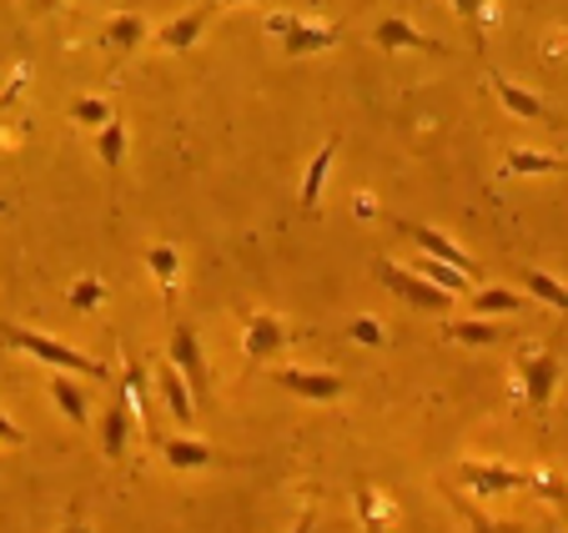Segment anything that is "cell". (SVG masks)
Wrapping results in <instances>:
<instances>
[{"label":"cell","instance_id":"obj_19","mask_svg":"<svg viewBox=\"0 0 568 533\" xmlns=\"http://www.w3.org/2000/svg\"><path fill=\"white\" fill-rule=\"evenodd\" d=\"M528 298L524 292H508V288H478L473 292V312H478L483 322L488 318H514V312H524Z\"/></svg>","mask_w":568,"mask_h":533},{"label":"cell","instance_id":"obj_12","mask_svg":"<svg viewBox=\"0 0 568 533\" xmlns=\"http://www.w3.org/2000/svg\"><path fill=\"white\" fill-rule=\"evenodd\" d=\"M131 428H136V413H131V398L116 393L106 408V418H101V453H106L111 463L126 459V443H131Z\"/></svg>","mask_w":568,"mask_h":533},{"label":"cell","instance_id":"obj_14","mask_svg":"<svg viewBox=\"0 0 568 533\" xmlns=\"http://www.w3.org/2000/svg\"><path fill=\"white\" fill-rule=\"evenodd\" d=\"M156 398L166 403V413L176 418V423H192L196 418V398H192V388H186V378L176 373L166 358L156 363Z\"/></svg>","mask_w":568,"mask_h":533},{"label":"cell","instance_id":"obj_30","mask_svg":"<svg viewBox=\"0 0 568 533\" xmlns=\"http://www.w3.org/2000/svg\"><path fill=\"white\" fill-rule=\"evenodd\" d=\"M353 338L367 342V348H377V342H383V322H377V318H357L353 322Z\"/></svg>","mask_w":568,"mask_h":533},{"label":"cell","instance_id":"obj_17","mask_svg":"<svg viewBox=\"0 0 568 533\" xmlns=\"http://www.w3.org/2000/svg\"><path fill=\"white\" fill-rule=\"evenodd\" d=\"M333 161H337V137H327V147H317V157H312L307 171H302V207H307V212L322 202V187H327Z\"/></svg>","mask_w":568,"mask_h":533},{"label":"cell","instance_id":"obj_33","mask_svg":"<svg viewBox=\"0 0 568 533\" xmlns=\"http://www.w3.org/2000/svg\"><path fill=\"white\" fill-rule=\"evenodd\" d=\"M61 533H91V523L87 519H75V513H71V519H65V529Z\"/></svg>","mask_w":568,"mask_h":533},{"label":"cell","instance_id":"obj_10","mask_svg":"<svg viewBox=\"0 0 568 533\" xmlns=\"http://www.w3.org/2000/svg\"><path fill=\"white\" fill-rule=\"evenodd\" d=\"M272 383L292 398H307V403H333V398H343V388H347L337 373H312V368H277Z\"/></svg>","mask_w":568,"mask_h":533},{"label":"cell","instance_id":"obj_8","mask_svg":"<svg viewBox=\"0 0 568 533\" xmlns=\"http://www.w3.org/2000/svg\"><path fill=\"white\" fill-rule=\"evenodd\" d=\"M373 46L377 51H428V56H448V46L433 41L428 31H418L413 21H403V16H383V21L373 26Z\"/></svg>","mask_w":568,"mask_h":533},{"label":"cell","instance_id":"obj_18","mask_svg":"<svg viewBox=\"0 0 568 533\" xmlns=\"http://www.w3.org/2000/svg\"><path fill=\"white\" fill-rule=\"evenodd\" d=\"M51 403L61 408V413L71 418V423H81V428L91 423V398H87V388L75 383V378H65V373H55V378H51Z\"/></svg>","mask_w":568,"mask_h":533},{"label":"cell","instance_id":"obj_11","mask_svg":"<svg viewBox=\"0 0 568 533\" xmlns=\"http://www.w3.org/2000/svg\"><path fill=\"white\" fill-rule=\"evenodd\" d=\"M161 459H166V469L176 473H192V469H236L242 459H226V453H216L212 443H196V438H161Z\"/></svg>","mask_w":568,"mask_h":533},{"label":"cell","instance_id":"obj_3","mask_svg":"<svg viewBox=\"0 0 568 533\" xmlns=\"http://www.w3.org/2000/svg\"><path fill=\"white\" fill-rule=\"evenodd\" d=\"M558 378H564V352L558 348H538V352H524L518 358V393L534 413H548L558 393Z\"/></svg>","mask_w":568,"mask_h":533},{"label":"cell","instance_id":"obj_23","mask_svg":"<svg viewBox=\"0 0 568 533\" xmlns=\"http://www.w3.org/2000/svg\"><path fill=\"white\" fill-rule=\"evenodd\" d=\"M141 36H146V16L126 11L101 31V46H106V51H131V46H141Z\"/></svg>","mask_w":568,"mask_h":533},{"label":"cell","instance_id":"obj_1","mask_svg":"<svg viewBox=\"0 0 568 533\" xmlns=\"http://www.w3.org/2000/svg\"><path fill=\"white\" fill-rule=\"evenodd\" d=\"M0 342H6V348L31 352L36 363L55 368V373H65V378H97V383H106L111 378L106 363H97V358H87V352H75V348H65V342L45 338V332L21 328V322H0Z\"/></svg>","mask_w":568,"mask_h":533},{"label":"cell","instance_id":"obj_27","mask_svg":"<svg viewBox=\"0 0 568 533\" xmlns=\"http://www.w3.org/2000/svg\"><path fill=\"white\" fill-rule=\"evenodd\" d=\"M71 121H75V127H97V131H106L111 121H116V111H111V101L75 97V101H71Z\"/></svg>","mask_w":568,"mask_h":533},{"label":"cell","instance_id":"obj_20","mask_svg":"<svg viewBox=\"0 0 568 533\" xmlns=\"http://www.w3.org/2000/svg\"><path fill=\"white\" fill-rule=\"evenodd\" d=\"M524 292L534 302H548L554 312H568V288L554 278V272H544V266H524Z\"/></svg>","mask_w":568,"mask_h":533},{"label":"cell","instance_id":"obj_29","mask_svg":"<svg viewBox=\"0 0 568 533\" xmlns=\"http://www.w3.org/2000/svg\"><path fill=\"white\" fill-rule=\"evenodd\" d=\"M357 513H363V523L373 533H383V499L373 489H357Z\"/></svg>","mask_w":568,"mask_h":533},{"label":"cell","instance_id":"obj_25","mask_svg":"<svg viewBox=\"0 0 568 533\" xmlns=\"http://www.w3.org/2000/svg\"><path fill=\"white\" fill-rule=\"evenodd\" d=\"M146 266H151V278H156L161 292H172L176 278H182V257H176V247H166V242L151 247V252H146Z\"/></svg>","mask_w":568,"mask_h":533},{"label":"cell","instance_id":"obj_5","mask_svg":"<svg viewBox=\"0 0 568 533\" xmlns=\"http://www.w3.org/2000/svg\"><path fill=\"white\" fill-rule=\"evenodd\" d=\"M377 278H383L403 302H413L418 312H438V318H448V312H453V298H448V292L433 288V282H423L418 272H403V266H393L387 257H383V266H377Z\"/></svg>","mask_w":568,"mask_h":533},{"label":"cell","instance_id":"obj_26","mask_svg":"<svg viewBox=\"0 0 568 533\" xmlns=\"http://www.w3.org/2000/svg\"><path fill=\"white\" fill-rule=\"evenodd\" d=\"M97 151H101V161H106V171L116 177L121 171V157H126V121H111L106 131H97Z\"/></svg>","mask_w":568,"mask_h":533},{"label":"cell","instance_id":"obj_4","mask_svg":"<svg viewBox=\"0 0 568 533\" xmlns=\"http://www.w3.org/2000/svg\"><path fill=\"white\" fill-rule=\"evenodd\" d=\"M166 363L186 378L196 403H212V368H206V352H202V338H196L192 322H176L172 328V342H166Z\"/></svg>","mask_w":568,"mask_h":533},{"label":"cell","instance_id":"obj_22","mask_svg":"<svg viewBox=\"0 0 568 533\" xmlns=\"http://www.w3.org/2000/svg\"><path fill=\"white\" fill-rule=\"evenodd\" d=\"M448 503L463 513V523H468V533H528V523H504V519H488V513H483L473 499H463V493H453Z\"/></svg>","mask_w":568,"mask_h":533},{"label":"cell","instance_id":"obj_24","mask_svg":"<svg viewBox=\"0 0 568 533\" xmlns=\"http://www.w3.org/2000/svg\"><path fill=\"white\" fill-rule=\"evenodd\" d=\"M423 282H433V288H443L448 298H458V292H473V282L463 278V272H453V266H443V262H433V257H418V266H413Z\"/></svg>","mask_w":568,"mask_h":533},{"label":"cell","instance_id":"obj_28","mask_svg":"<svg viewBox=\"0 0 568 533\" xmlns=\"http://www.w3.org/2000/svg\"><path fill=\"white\" fill-rule=\"evenodd\" d=\"M101 298H106V288H101V278H81V282H75V288H71V298H65V302H71L75 312H97V308H101Z\"/></svg>","mask_w":568,"mask_h":533},{"label":"cell","instance_id":"obj_13","mask_svg":"<svg viewBox=\"0 0 568 533\" xmlns=\"http://www.w3.org/2000/svg\"><path fill=\"white\" fill-rule=\"evenodd\" d=\"M216 16V6H192V11H182L176 21H166L156 31V46L161 51H192L196 46V36L206 31V21Z\"/></svg>","mask_w":568,"mask_h":533},{"label":"cell","instance_id":"obj_6","mask_svg":"<svg viewBox=\"0 0 568 533\" xmlns=\"http://www.w3.org/2000/svg\"><path fill=\"white\" fill-rule=\"evenodd\" d=\"M403 227V237H413V242L423 247V257H433V262H443V266H453V272H463L468 282H478V262H473L468 252H463L458 242H453L448 232H438V227H428V222H397Z\"/></svg>","mask_w":568,"mask_h":533},{"label":"cell","instance_id":"obj_31","mask_svg":"<svg viewBox=\"0 0 568 533\" xmlns=\"http://www.w3.org/2000/svg\"><path fill=\"white\" fill-rule=\"evenodd\" d=\"M0 443H26V428L11 423V418H6V408H0Z\"/></svg>","mask_w":568,"mask_h":533},{"label":"cell","instance_id":"obj_9","mask_svg":"<svg viewBox=\"0 0 568 533\" xmlns=\"http://www.w3.org/2000/svg\"><path fill=\"white\" fill-rule=\"evenodd\" d=\"M292 342V328L277 318V312L257 308L247 318V332H242V352H247V363H262V358H272V352H282Z\"/></svg>","mask_w":568,"mask_h":533},{"label":"cell","instance_id":"obj_7","mask_svg":"<svg viewBox=\"0 0 568 533\" xmlns=\"http://www.w3.org/2000/svg\"><path fill=\"white\" fill-rule=\"evenodd\" d=\"M458 483L473 489L478 499H498V493H518V489H534V479L508 463H458Z\"/></svg>","mask_w":568,"mask_h":533},{"label":"cell","instance_id":"obj_21","mask_svg":"<svg viewBox=\"0 0 568 533\" xmlns=\"http://www.w3.org/2000/svg\"><path fill=\"white\" fill-rule=\"evenodd\" d=\"M443 342H468V348H488V342H504V328H498V322H483V318L443 322Z\"/></svg>","mask_w":568,"mask_h":533},{"label":"cell","instance_id":"obj_16","mask_svg":"<svg viewBox=\"0 0 568 533\" xmlns=\"http://www.w3.org/2000/svg\"><path fill=\"white\" fill-rule=\"evenodd\" d=\"M554 171H568V157H548V151H508L504 157V177H554Z\"/></svg>","mask_w":568,"mask_h":533},{"label":"cell","instance_id":"obj_2","mask_svg":"<svg viewBox=\"0 0 568 533\" xmlns=\"http://www.w3.org/2000/svg\"><path fill=\"white\" fill-rule=\"evenodd\" d=\"M267 36H277L287 61H302L312 51H327V46L343 41V26H322V21H307V16H292V11H272L267 21Z\"/></svg>","mask_w":568,"mask_h":533},{"label":"cell","instance_id":"obj_15","mask_svg":"<svg viewBox=\"0 0 568 533\" xmlns=\"http://www.w3.org/2000/svg\"><path fill=\"white\" fill-rule=\"evenodd\" d=\"M488 86H494V97L504 101V107L514 111V117H524V121H554V117H548L544 101H538L534 91H524V86H514L504 71H488Z\"/></svg>","mask_w":568,"mask_h":533},{"label":"cell","instance_id":"obj_32","mask_svg":"<svg viewBox=\"0 0 568 533\" xmlns=\"http://www.w3.org/2000/svg\"><path fill=\"white\" fill-rule=\"evenodd\" d=\"M312 529H317V513L302 509V519H297V529H292V533H312Z\"/></svg>","mask_w":568,"mask_h":533}]
</instances>
